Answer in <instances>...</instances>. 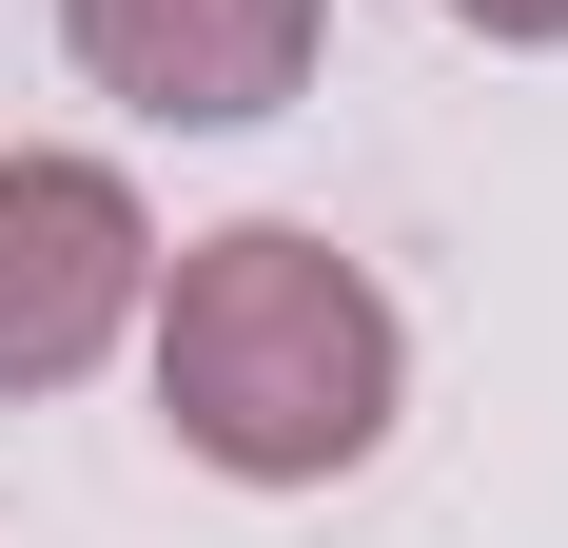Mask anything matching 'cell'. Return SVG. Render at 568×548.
Instances as JSON below:
<instances>
[{
	"label": "cell",
	"mask_w": 568,
	"mask_h": 548,
	"mask_svg": "<svg viewBox=\"0 0 568 548\" xmlns=\"http://www.w3.org/2000/svg\"><path fill=\"white\" fill-rule=\"evenodd\" d=\"M138 314H158V412H176V450L235 470V490H334V470H373V432H393V392H412L393 294H373L314 216L196 235Z\"/></svg>",
	"instance_id": "cell-1"
},
{
	"label": "cell",
	"mask_w": 568,
	"mask_h": 548,
	"mask_svg": "<svg viewBox=\"0 0 568 548\" xmlns=\"http://www.w3.org/2000/svg\"><path fill=\"white\" fill-rule=\"evenodd\" d=\"M138 294H158V216L99 158H0V412L79 392L138 333Z\"/></svg>",
	"instance_id": "cell-2"
},
{
	"label": "cell",
	"mask_w": 568,
	"mask_h": 548,
	"mask_svg": "<svg viewBox=\"0 0 568 548\" xmlns=\"http://www.w3.org/2000/svg\"><path fill=\"white\" fill-rule=\"evenodd\" d=\"M59 40L99 59V99L176 118V138H235V118L314 99V40H334V0H59Z\"/></svg>",
	"instance_id": "cell-3"
},
{
	"label": "cell",
	"mask_w": 568,
	"mask_h": 548,
	"mask_svg": "<svg viewBox=\"0 0 568 548\" xmlns=\"http://www.w3.org/2000/svg\"><path fill=\"white\" fill-rule=\"evenodd\" d=\"M470 40H568V0H452Z\"/></svg>",
	"instance_id": "cell-4"
}]
</instances>
